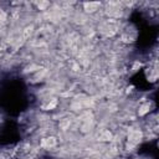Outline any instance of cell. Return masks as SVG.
Wrapping results in <instances>:
<instances>
[{
  "instance_id": "obj_1",
  "label": "cell",
  "mask_w": 159,
  "mask_h": 159,
  "mask_svg": "<svg viewBox=\"0 0 159 159\" xmlns=\"http://www.w3.org/2000/svg\"><path fill=\"white\" fill-rule=\"evenodd\" d=\"M92 120H93V117L89 112L84 113L82 117H81V129L83 132H87L91 127H92Z\"/></svg>"
},
{
  "instance_id": "obj_2",
  "label": "cell",
  "mask_w": 159,
  "mask_h": 159,
  "mask_svg": "<svg viewBox=\"0 0 159 159\" xmlns=\"http://www.w3.org/2000/svg\"><path fill=\"white\" fill-rule=\"evenodd\" d=\"M142 137L143 134L140 130H130V133L128 134V140L132 144H138L142 140Z\"/></svg>"
},
{
  "instance_id": "obj_3",
  "label": "cell",
  "mask_w": 159,
  "mask_h": 159,
  "mask_svg": "<svg viewBox=\"0 0 159 159\" xmlns=\"http://www.w3.org/2000/svg\"><path fill=\"white\" fill-rule=\"evenodd\" d=\"M56 144H57V140H56L55 137H46V138H43V139L41 140V145H42L43 148H46V149H51V148H53Z\"/></svg>"
},
{
  "instance_id": "obj_4",
  "label": "cell",
  "mask_w": 159,
  "mask_h": 159,
  "mask_svg": "<svg viewBox=\"0 0 159 159\" xmlns=\"http://www.w3.org/2000/svg\"><path fill=\"white\" fill-rule=\"evenodd\" d=\"M98 140H102V142H108V140H111L112 139V133L109 132V130H107V129H104V130H101L99 133H98Z\"/></svg>"
},
{
  "instance_id": "obj_5",
  "label": "cell",
  "mask_w": 159,
  "mask_h": 159,
  "mask_svg": "<svg viewBox=\"0 0 159 159\" xmlns=\"http://www.w3.org/2000/svg\"><path fill=\"white\" fill-rule=\"evenodd\" d=\"M99 5H101L99 2H86L84 4V10L87 12H93V11H96L98 9Z\"/></svg>"
},
{
  "instance_id": "obj_6",
  "label": "cell",
  "mask_w": 159,
  "mask_h": 159,
  "mask_svg": "<svg viewBox=\"0 0 159 159\" xmlns=\"http://www.w3.org/2000/svg\"><path fill=\"white\" fill-rule=\"evenodd\" d=\"M149 108H150V104L149 103H145V104H143L140 108H139V116H144L145 113H148L149 112Z\"/></svg>"
},
{
  "instance_id": "obj_7",
  "label": "cell",
  "mask_w": 159,
  "mask_h": 159,
  "mask_svg": "<svg viewBox=\"0 0 159 159\" xmlns=\"http://www.w3.org/2000/svg\"><path fill=\"white\" fill-rule=\"evenodd\" d=\"M68 127H70V120H68V119H62V120L60 122V128H61V129L65 130V129H67Z\"/></svg>"
},
{
  "instance_id": "obj_8",
  "label": "cell",
  "mask_w": 159,
  "mask_h": 159,
  "mask_svg": "<svg viewBox=\"0 0 159 159\" xmlns=\"http://www.w3.org/2000/svg\"><path fill=\"white\" fill-rule=\"evenodd\" d=\"M50 5V2H47V1H42V2H37V6L40 7V10H45L47 6Z\"/></svg>"
},
{
  "instance_id": "obj_9",
  "label": "cell",
  "mask_w": 159,
  "mask_h": 159,
  "mask_svg": "<svg viewBox=\"0 0 159 159\" xmlns=\"http://www.w3.org/2000/svg\"><path fill=\"white\" fill-rule=\"evenodd\" d=\"M56 106H57V101H56V99H53V101H52L51 103H48L45 108H46V109H52V108H55Z\"/></svg>"
},
{
  "instance_id": "obj_10",
  "label": "cell",
  "mask_w": 159,
  "mask_h": 159,
  "mask_svg": "<svg viewBox=\"0 0 159 159\" xmlns=\"http://www.w3.org/2000/svg\"><path fill=\"white\" fill-rule=\"evenodd\" d=\"M5 19H6V16H5V14H4V12H2L1 10H0V22H2V21L5 20Z\"/></svg>"
}]
</instances>
